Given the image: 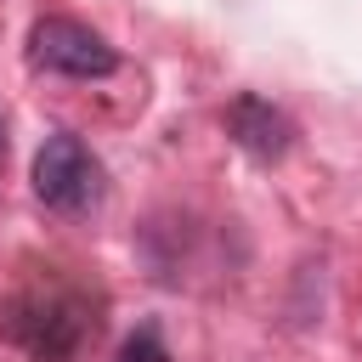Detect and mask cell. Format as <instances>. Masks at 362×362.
Segmentation results:
<instances>
[{
  "mask_svg": "<svg viewBox=\"0 0 362 362\" xmlns=\"http://www.w3.org/2000/svg\"><path fill=\"white\" fill-rule=\"evenodd\" d=\"M0 328L34 362H74L85 351V339H96V311L85 294H74L62 283H40V288H23L6 300Z\"/></svg>",
  "mask_w": 362,
  "mask_h": 362,
  "instance_id": "1",
  "label": "cell"
},
{
  "mask_svg": "<svg viewBox=\"0 0 362 362\" xmlns=\"http://www.w3.org/2000/svg\"><path fill=\"white\" fill-rule=\"evenodd\" d=\"M34 198L57 215H90L107 198V170L74 130H51L34 153Z\"/></svg>",
  "mask_w": 362,
  "mask_h": 362,
  "instance_id": "2",
  "label": "cell"
},
{
  "mask_svg": "<svg viewBox=\"0 0 362 362\" xmlns=\"http://www.w3.org/2000/svg\"><path fill=\"white\" fill-rule=\"evenodd\" d=\"M28 62L45 68V74H62V79H107V74H119V51L90 23H74V17H40L28 28Z\"/></svg>",
  "mask_w": 362,
  "mask_h": 362,
  "instance_id": "3",
  "label": "cell"
},
{
  "mask_svg": "<svg viewBox=\"0 0 362 362\" xmlns=\"http://www.w3.org/2000/svg\"><path fill=\"white\" fill-rule=\"evenodd\" d=\"M226 136H232V147L238 153H249L255 164H277L288 147H294V119L277 107V102H266V96H255V90H243V96H232L226 102Z\"/></svg>",
  "mask_w": 362,
  "mask_h": 362,
  "instance_id": "4",
  "label": "cell"
},
{
  "mask_svg": "<svg viewBox=\"0 0 362 362\" xmlns=\"http://www.w3.org/2000/svg\"><path fill=\"white\" fill-rule=\"evenodd\" d=\"M136 249H141V260L158 283H181V266H192V255H198V226L187 215L164 209L136 232Z\"/></svg>",
  "mask_w": 362,
  "mask_h": 362,
  "instance_id": "5",
  "label": "cell"
},
{
  "mask_svg": "<svg viewBox=\"0 0 362 362\" xmlns=\"http://www.w3.org/2000/svg\"><path fill=\"white\" fill-rule=\"evenodd\" d=\"M113 362H170V351H164V334H158V322H136V328L124 334V345L113 351Z\"/></svg>",
  "mask_w": 362,
  "mask_h": 362,
  "instance_id": "6",
  "label": "cell"
},
{
  "mask_svg": "<svg viewBox=\"0 0 362 362\" xmlns=\"http://www.w3.org/2000/svg\"><path fill=\"white\" fill-rule=\"evenodd\" d=\"M0 158H6V119H0Z\"/></svg>",
  "mask_w": 362,
  "mask_h": 362,
  "instance_id": "7",
  "label": "cell"
}]
</instances>
